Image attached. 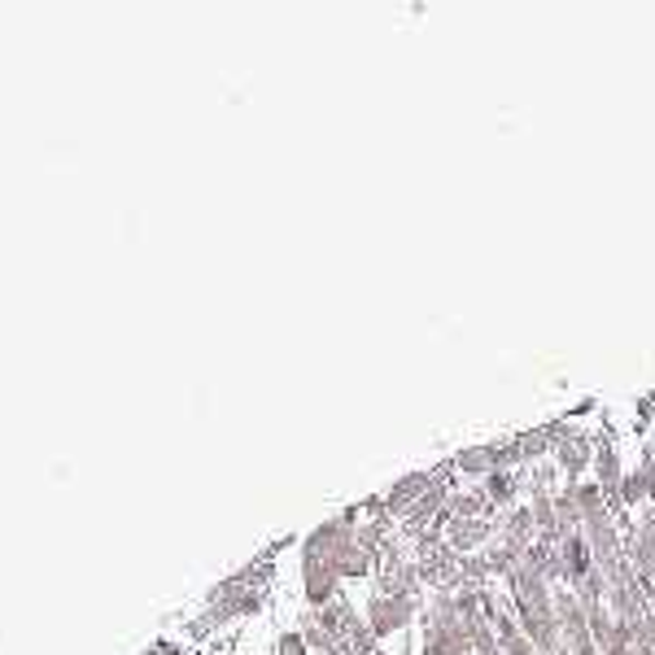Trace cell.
I'll return each instance as SVG.
<instances>
[{
	"instance_id": "obj_1",
	"label": "cell",
	"mask_w": 655,
	"mask_h": 655,
	"mask_svg": "<svg viewBox=\"0 0 655 655\" xmlns=\"http://www.w3.org/2000/svg\"><path fill=\"white\" fill-rule=\"evenodd\" d=\"M420 612H424V599H398V595H380V590H371L363 604V621H367V634L376 639V647L406 634Z\"/></svg>"
},
{
	"instance_id": "obj_3",
	"label": "cell",
	"mask_w": 655,
	"mask_h": 655,
	"mask_svg": "<svg viewBox=\"0 0 655 655\" xmlns=\"http://www.w3.org/2000/svg\"><path fill=\"white\" fill-rule=\"evenodd\" d=\"M276 655H311V643H307L302 630H285V634L276 639Z\"/></svg>"
},
{
	"instance_id": "obj_2",
	"label": "cell",
	"mask_w": 655,
	"mask_h": 655,
	"mask_svg": "<svg viewBox=\"0 0 655 655\" xmlns=\"http://www.w3.org/2000/svg\"><path fill=\"white\" fill-rule=\"evenodd\" d=\"M590 468H595V485L608 494V507H617V494H621V481H625V463H621V450L612 446V437L608 441L599 437Z\"/></svg>"
}]
</instances>
